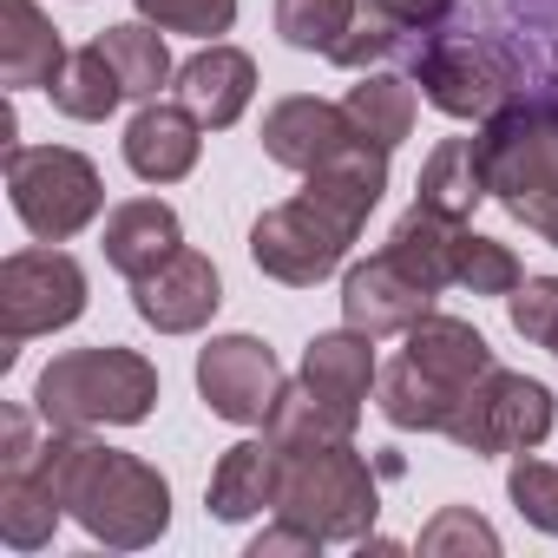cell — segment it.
I'll use <instances>...</instances> for the list:
<instances>
[{
  "instance_id": "6da1fadb",
  "label": "cell",
  "mask_w": 558,
  "mask_h": 558,
  "mask_svg": "<svg viewBox=\"0 0 558 558\" xmlns=\"http://www.w3.org/2000/svg\"><path fill=\"white\" fill-rule=\"evenodd\" d=\"M388 191V145L375 138H355L342 158H329L323 171H310L303 197L290 204H269L256 223H250V256L263 276L290 290H310L349 256V243L362 236L368 210L381 204Z\"/></svg>"
},
{
  "instance_id": "7a4b0ae2",
  "label": "cell",
  "mask_w": 558,
  "mask_h": 558,
  "mask_svg": "<svg viewBox=\"0 0 558 558\" xmlns=\"http://www.w3.org/2000/svg\"><path fill=\"white\" fill-rule=\"evenodd\" d=\"M53 486H60V506L112 551H138L151 545L165 525H171V486L158 466H145L138 453H119V447H99L86 434H66L53 427V440L40 447Z\"/></svg>"
},
{
  "instance_id": "3957f363",
  "label": "cell",
  "mask_w": 558,
  "mask_h": 558,
  "mask_svg": "<svg viewBox=\"0 0 558 558\" xmlns=\"http://www.w3.org/2000/svg\"><path fill=\"white\" fill-rule=\"evenodd\" d=\"M158 401V368L119 342H99V349H73V355H53L34 381V408L47 427H66V434H86V427H132L145 421Z\"/></svg>"
},
{
  "instance_id": "277c9868",
  "label": "cell",
  "mask_w": 558,
  "mask_h": 558,
  "mask_svg": "<svg viewBox=\"0 0 558 558\" xmlns=\"http://www.w3.org/2000/svg\"><path fill=\"white\" fill-rule=\"evenodd\" d=\"M480 158H486V191L558 250V99H532V106H506L486 119L480 132Z\"/></svg>"
},
{
  "instance_id": "5b68a950",
  "label": "cell",
  "mask_w": 558,
  "mask_h": 558,
  "mask_svg": "<svg viewBox=\"0 0 558 558\" xmlns=\"http://www.w3.org/2000/svg\"><path fill=\"white\" fill-rule=\"evenodd\" d=\"M276 512L310 525L323 545L329 538H368L375 525V473L349 440L310 447V453H283V493Z\"/></svg>"
},
{
  "instance_id": "8992f818",
  "label": "cell",
  "mask_w": 558,
  "mask_h": 558,
  "mask_svg": "<svg viewBox=\"0 0 558 558\" xmlns=\"http://www.w3.org/2000/svg\"><path fill=\"white\" fill-rule=\"evenodd\" d=\"M8 197L40 243H66L99 217L106 184H99L93 158H80L66 145H8Z\"/></svg>"
},
{
  "instance_id": "52a82bcc",
  "label": "cell",
  "mask_w": 558,
  "mask_h": 558,
  "mask_svg": "<svg viewBox=\"0 0 558 558\" xmlns=\"http://www.w3.org/2000/svg\"><path fill=\"white\" fill-rule=\"evenodd\" d=\"M80 316H86V269L66 250L40 243L0 263V362H14L21 342L53 336Z\"/></svg>"
},
{
  "instance_id": "ba28073f",
  "label": "cell",
  "mask_w": 558,
  "mask_h": 558,
  "mask_svg": "<svg viewBox=\"0 0 558 558\" xmlns=\"http://www.w3.org/2000/svg\"><path fill=\"white\" fill-rule=\"evenodd\" d=\"M414 80L447 119H493L519 93V66L473 34H421L414 40Z\"/></svg>"
},
{
  "instance_id": "9c48e42d",
  "label": "cell",
  "mask_w": 558,
  "mask_h": 558,
  "mask_svg": "<svg viewBox=\"0 0 558 558\" xmlns=\"http://www.w3.org/2000/svg\"><path fill=\"white\" fill-rule=\"evenodd\" d=\"M551 421H558V395L545 381L512 375V368H486L466 388L447 440L466 447V453H480V460L486 453H525V447H538L551 434Z\"/></svg>"
},
{
  "instance_id": "30bf717a",
  "label": "cell",
  "mask_w": 558,
  "mask_h": 558,
  "mask_svg": "<svg viewBox=\"0 0 558 558\" xmlns=\"http://www.w3.org/2000/svg\"><path fill=\"white\" fill-rule=\"evenodd\" d=\"M197 388H204V408H210L217 421L263 427L290 381H283V362H276L256 336H217V342H204V355H197Z\"/></svg>"
},
{
  "instance_id": "8fae6325",
  "label": "cell",
  "mask_w": 558,
  "mask_h": 558,
  "mask_svg": "<svg viewBox=\"0 0 558 558\" xmlns=\"http://www.w3.org/2000/svg\"><path fill=\"white\" fill-rule=\"evenodd\" d=\"M223 303V283H217V263L204 250H171L158 269H145L138 283H132V310L158 329V336H191L217 316Z\"/></svg>"
},
{
  "instance_id": "7c38bea8",
  "label": "cell",
  "mask_w": 558,
  "mask_h": 558,
  "mask_svg": "<svg viewBox=\"0 0 558 558\" xmlns=\"http://www.w3.org/2000/svg\"><path fill=\"white\" fill-rule=\"evenodd\" d=\"M434 310V290L421 283L414 269H401L388 250H375L368 263H355L342 276V323L362 329V336H408L421 316Z\"/></svg>"
},
{
  "instance_id": "4fadbf2b",
  "label": "cell",
  "mask_w": 558,
  "mask_h": 558,
  "mask_svg": "<svg viewBox=\"0 0 558 558\" xmlns=\"http://www.w3.org/2000/svg\"><path fill=\"white\" fill-rule=\"evenodd\" d=\"M355 138H362V132H355L349 106H329V99H310V93L276 99V106L263 112V151H269L276 165L303 171V178L323 171L329 158H342Z\"/></svg>"
},
{
  "instance_id": "5bb4252c",
  "label": "cell",
  "mask_w": 558,
  "mask_h": 558,
  "mask_svg": "<svg viewBox=\"0 0 558 558\" xmlns=\"http://www.w3.org/2000/svg\"><path fill=\"white\" fill-rule=\"evenodd\" d=\"M204 125H197V112L191 106H178V99H145L138 106V119L125 125V165L145 178V184H178V178H191V165H197V138Z\"/></svg>"
},
{
  "instance_id": "9a60e30c",
  "label": "cell",
  "mask_w": 558,
  "mask_h": 558,
  "mask_svg": "<svg viewBox=\"0 0 558 558\" xmlns=\"http://www.w3.org/2000/svg\"><path fill=\"white\" fill-rule=\"evenodd\" d=\"M171 93H178V106L197 112L204 132H223V125L243 119V106H250V93H256V60L210 40L204 53H191V60L178 66V86H171Z\"/></svg>"
},
{
  "instance_id": "2e32d148",
  "label": "cell",
  "mask_w": 558,
  "mask_h": 558,
  "mask_svg": "<svg viewBox=\"0 0 558 558\" xmlns=\"http://www.w3.org/2000/svg\"><path fill=\"white\" fill-rule=\"evenodd\" d=\"M276 493H283V447L263 434V440H236V447L217 460L204 506H210L223 525H236V519L269 512V506H276Z\"/></svg>"
},
{
  "instance_id": "e0dca14e",
  "label": "cell",
  "mask_w": 558,
  "mask_h": 558,
  "mask_svg": "<svg viewBox=\"0 0 558 558\" xmlns=\"http://www.w3.org/2000/svg\"><path fill=\"white\" fill-rule=\"evenodd\" d=\"M408 362H414L421 375H434V381H440L447 395H460V401H466V388H473L486 368H499L493 349H486V336H480L473 323L434 316V310L408 329Z\"/></svg>"
},
{
  "instance_id": "ac0fdd59",
  "label": "cell",
  "mask_w": 558,
  "mask_h": 558,
  "mask_svg": "<svg viewBox=\"0 0 558 558\" xmlns=\"http://www.w3.org/2000/svg\"><path fill=\"white\" fill-rule=\"evenodd\" d=\"M60 66H66V47H60L53 21L34 0H0V80L27 93V86H53Z\"/></svg>"
},
{
  "instance_id": "d6986e66",
  "label": "cell",
  "mask_w": 558,
  "mask_h": 558,
  "mask_svg": "<svg viewBox=\"0 0 558 558\" xmlns=\"http://www.w3.org/2000/svg\"><path fill=\"white\" fill-rule=\"evenodd\" d=\"M60 486L47 473V460H21V466H0V538L14 551H40L60 525Z\"/></svg>"
},
{
  "instance_id": "ffe728a7",
  "label": "cell",
  "mask_w": 558,
  "mask_h": 558,
  "mask_svg": "<svg viewBox=\"0 0 558 558\" xmlns=\"http://www.w3.org/2000/svg\"><path fill=\"white\" fill-rule=\"evenodd\" d=\"M178 243H184L178 236V210L165 197H132V204H119L106 217V263L119 276H132V283H138L145 269H158Z\"/></svg>"
},
{
  "instance_id": "44dd1931",
  "label": "cell",
  "mask_w": 558,
  "mask_h": 558,
  "mask_svg": "<svg viewBox=\"0 0 558 558\" xmlns=\"http://www.w3.org/2000/svg\"><path fill=\"white\" fill-rule=\"evenodd\" d=\"M375 375H381V368H375V336H362V329H329V336H316L310 355H303V381H310L323 401L349 408V414H362Z\"/></svg>"
},
{
  "instance_id": "7402d4cb",
  "label": "cell",
  "mask_w": 558,
  "mask_h": 558,
  "mask_svg": "<svg viewBox=\"0 0 558 558\" xmlns=\"http://www.w3.org/2000/svg\"><path fill=\"white\" fill-rule=\"evenodd\" d=\"M480 197H493V191H486L480 138H447V145L421 165V197H414V204L434 210V217H447V223H466Z\"/></svg>"
},
{
  "instance_id": "603a6c76",
  "label": "cell",
  "mask_w": 558,
  "mask_h": 558,
  "mask_svg": "<svg viewBox=\"0 0 558 558\" xmlns=\"http://www.w3.org/2000/svg\"><path fill=\"white\" fill-rule=\"evenodd\" d=\"M355 427H362V414L323 401L310 381L283 388V401H276L269 421H263V434L283 447V453H310V447H329V440H355Z\"/></svg>"
},
{
  "instance_id": "cb8c5ba5",
  "label": "cell",
  "mask_w": 558,
  "mask_h": 558,
  "mask_svg": "<svg viewBox=\"0 0 558 558\" xmlns=\"http://www.w3.org/2000/svg\"><path fill=\"white\" fill-rule=\"evenodd\" d=\"M375 381H381V414H388L395 427H408V434H414V427H421V434H447L453 414H460V395H447V388H440L434 375H421L408 355L388 362Z\"/></svg>"
},
{
  "instance_id": "d4e9b609",
  "label": "cell",
  "mask_w": 558,
  "mask_h": 558,
  "mask_svg": "<svg viewBox=\"0 0 558 558\" xmlns=\"http://www.w3.org/2000/svg\"><path fill=\"white\" fill-rule=\"evenodd\" d=\"M47 99H53L66 119H80V125H99V119H112V112H119V99H125V80L112 73V60H106V53H99V40H93V47L66 53V66H60V80L47 86Z\"/></svg>"
},
{
  "instance_id": "484cf974",
  "label": "cell",
  "mask_w": 558,
  "mask_h": 558,
  "mask_svg": "<svg viewBox=\"0 0 558 558\" xmlns=\"http://www.w3.org/2000/svg\"><path fill=\"white\" fill-rule=\"evenodd\" d=\"M99 53L125 80V99H158V86L178 80L171 73V53H165V27H132V21L125 27H106L99 34Z\"/></svg>"
},
{
  "instance_id": "4316f807",
  "label": "cell",
  "mask_w": 558,
  "mask_h": 558,
  "mask_svg": "<svg viewBox=\"0 0 558 558\" xmlns=\"http://www.w3.org/2000/svg\"><path fill=\"white\" fill-rule=\"evenodd\" d=\"M349 119H355V132L362 138H375V145H401L408 132H414V86L408 80H395V73H368L362 86H349Z\"/></svg>"
},
{
  "instance_id": "83f0119b",
  "label": "cell",
  "mask_w": 558,
  "mask_h": 558,
  "mask_svg": "<svg viewBox=\"0 0 558 558\" xmlns=\"http://www.w3.org/2000/svg\"><path fill=\"white\" fill-rule=\"evenodd\" d=\"M447 276H453V290H473V296H512V290L525 283L519 256H512L506 243L480 236L473 223L453 230V263H447Z\"/></svg>"
},
{
  "instance_id": "f1b7e54d",
  "label": "cell",
  "mask_w": 558,
  "mask_h": 558,
  "mask_svg": "<svg viewBox=\"0 0 558 558\" xmlns=\"http://www.w3.org/2000/svg\"><path fill=\"white\" fill-rule=\"evenodd\" d=\"M355 14H362V0H276V34L296 53H336Z\"/></svg>"
},
{
  "instance_id": "f546056e",
  "label": "cell",
  "mask_w": 558,
  "mask_h": 558,
  "mask_svg": "<svg viewBox=\"0 0 558 558\" xmlns=\"http://www.w3.org/2000/svg\"><path fill=\"white\" fill-rule=\"evenodd\" d=\"M506 310H512V329L525 342L558 355V276H525V283L506 296Z\"/></svg>"
},
{
  "instance_id": "4dcf8cb0",
  "label": "cell",
  "mask_w": 558,
  "mask_h": 558,
  "mask_svg": "<svg viewBox=\"0 0 558 558\" xmlns=\"http://www.w3.org/2000/svg\"><path fill=\"white\" fill-rule=\"evenodd\" d=\"M138 14H145L151 27H165V34H197V40H210V34H230L236 0H138Z\"/></svg>"
},
{
  "instance_id": "1f68e13d",
  "label": "cell",
  "mask_w": 558,
  "mask_h": 558,
  "mask_svg": "<svg viewBox=\"0 0 558 558\" xmlns=\"http://www.w3.org/2000/svg\"><path fill=\"white\" fill-rule=\"evenodd\" d=\"M395 47H408V34L375 8V0H362V14H355V27L342 34V47L329 53L336 66H349V73H362V66H375V60H388Z\"/></svg>"
},
{
  "instance_id": "d6a6232c",
  "label": "cell",
  "mask_w": 558,
  "mask_h": 558,
  "mask_svg": "<svg viewBox=\"0 0 558 558\" xmlns=\"http://www.w3.org/2000/svg\"><path fill=\"white\" fill-rule=\"evenodd\" d=\"M506 493H512V506H519L538 532L558 538V466H545V460H512Z\"/></svg>"
},
{
  "instance_id": "836d02e7",
  "label": "cell",
  "mask_w": 558,
  "mask_h": 558,
  "mask_svg": "<svg viewBox=\"0 0 558 558\" xmlns=\"http://www.w3.org/2000/svg\"><path fill=\"white\" fill-rule=\"evenodd\" d=\"M473 545H480V551H499V532H493L486 519H473L466 506H447V512L421 532V551H427V558H440V551H473Z\"/></svg>"
},
{
  "instance_id": "e575fe53",
  "label": "cell",
  "mask_w": 558,
  "mask_h": 558,
  "mask_svg": "<svg viewBox=\"0 0 558 558\" xmlns=\"http://www.w3.org/2000/svg\"><path fill=\"white\" fill-rule=\"evenodd\" d=\"M375 8H381L401 34H440L460 0H375Z\"/></svg>"
},
{
  "instance_id": "d590c367",
  "label": "cell",
  "mask_w": 558,
  "mask_h": 558,
  "mask_svg": "<svg viewBox=\"0 0 558 558\" xmlns=\"http://www.w3.org/2000/svg\"><path fill=\"white\" fill-rule=\"evenodd\" d=\"M276 551H323V538H316L310 525H296V519H283V525H269V532H256V545H250V558H276Z\"/></svg>"
}]
</instances>
